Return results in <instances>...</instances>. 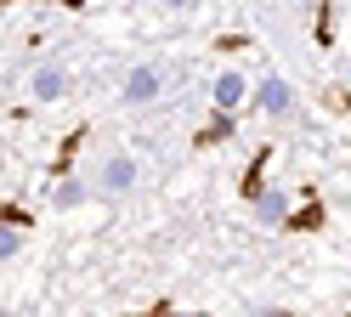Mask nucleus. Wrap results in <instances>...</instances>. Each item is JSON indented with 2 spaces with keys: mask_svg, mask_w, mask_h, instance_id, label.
Here are the masks:
<instances>
[{
  "mask_svg": "<svg viewBox=\"0 0 351 317\" xmlns=\"http://www.w3.org/2000/svg\"><path fill=\"white\" fill-rule=\"evenodd\" d=\"M130 187H136V158L114 153V158L97 170V193H102V198H119V193H130Z\"/></svg>",
  "mask_w": 351,
  "mask_h": 317,
  "instance_id": "1",
  "label": "nucleus"
},
{
  "mask_svg": "<svg viewBox=\"0 0 351 317\" xmlns=\"http://www.w3.org/2000/svg\"><path fill=\"white\" fill-rule=\"evenodd\" d=\"M255 102H261V113H272V119H283V113L295 108V91L283 85L278 74H267V80H261V91H255Z\"/></svg>",
  "mask_w": 351,
  "mask_h": 317,
  "instance_id": "2",
  "label": "nucleus"
},
{
  "mask_svg": "<svg viewBox=\"0 0 351 317\" xmlns=\"http://www.w3.org/2000/svg\"><path fill=\"white\" fill-rule=\"evenodd\" d=\"M159 91H165V74H159V68H136V74H130L125 80V102H153V97H159Z\"/></svg>",
  "mask_w": 351,
  "mask_h": 317,
  "instance_id": "3",
  "label": "nucleus"
},
{
  "mask_svg": "<svg viewBox=\"0 0 351 317\" xmlns=\"http://www.w3.org/2000/svg\"><path fill=\"white\" fill-rule=\"evenodd\" d=\"M267 165H272V148H255V158H250V170H244V187H238V193H244L250 204H255L261 193H267Z\"/></svg>",
  "mask_w": 351,
  "mask_h": 317,
  "instance_id": "4",
  "label": "nucleus"
},
{
  "mask_svg": "<svg viewBox=\"0 0 351 317\" xmlns=\"http://www.w3.org/2000/svg\"><path fill=\"white\" fill-rule=\"evenodd\" d=\"M255 215L272 221V226H283V221H289V193H283V187H267V193L255 198Z\"/></svg>",
  "mask_w": 351,
  "mask_h": 317,
  "instance_id": "5",
  "label": "nucleus"
},
{
  "mask_svg": "<svg viewBox=\"0 0 351 317\" xmlns=\"http://www.w3.org/2000/svg\"><path fill=\"white\" fill-rule=\"evenodd\" d=\"M323 221H328V210H323V198L312 193V198H306V204H300V210H295L289 221H283V226H289V233H317Z\"/></svg>",
  "mask_w": 351,
  "mask_h": 317,
  "instance_id": "6",
  "label": "nucleus"
},
{
  "mask_svg": "<svg viewBox=\"0 0 351 317\" xmlns=\"http://www.w3.org/2000/svg\"><path fill=\"white\" fill-rule=\"evenodd\" d=\"M29 85H34V97H40V102H57L62 91H69V80H62V68H40V74H34Z\"/></svg>",
  "mask_w": 351,
  "mask_h": 317,
  "instance_id": "7",
  "label": "nucleus"
},
{
  "mask_svg": "<svg viewBox=\"0 0 351 317\" xmlns=\"http://www.w3.org/2000/svg\"><path fill=\"white\" fill-rule=\"evenodd\" d=\"M238 102H244V74H221V80H215V108L232 113Z\"/></svg>",
  "mask_w": 351,
  "mask_h": 317,
  "instance_id": "8",
  "label": "nucleus"
},
{
  "mask_svg": "<svg viewBox=\"0 0 351 317\" xmlns=\"http://www.w3.org/2000/svg\"><path fill=\"white\" fill-rule=\"evenodd\" d=\"M232 130H238V119H232V113H215V119H210L199 136H193V142H199V148H215V142H227Z\"/></svg>",
  "mask_w": 351,
  "mask_h": 317,
  "instance_id": "9",
  "label": "nucleus"
},
{
  "mask_svg": "<svg viewBox=\"0 0 351 317\" xmlns=\"http://www.w3.org/2000/svg\"><path fill=\"white\" fill-rule=\"evenodd\" d=\"M85 193H91L85 181H69V176H62L57 193H51V210H74V204H85Z\"/></svg>",
  "mask_w": 351,
  "mask_h": 317,
  "instance_id": "10",
  "label": "nucleus"
},
{
  "mask_svg": "<svg viewBox=\"0 0 351 317\" xmlns=\"http://www.w3.org/2000/svg\"><path fill=\"white\" fill-rule=\"evenodd\" d=\"M0 226H17V233H23V226H34V215H29V210H17V204H6V198H0Z\"/></svg>",
  "mask_w": 351,
  "mask_h": 317,
  "instance_id": "11",
  "label": "nucleus"
},
{
  "mask_svg": "<svg viewBox=\"0 0 351 317\" xmlns=\"http://www.w3.org/2000/svg\"><path fill=\"white\" fill-rule=\"evenodd\" d=\"M17 244H23V233H17V226H0V261H12Z\"/></svg>",
  "mask_w": 351,
  "mask_h": 317,
  "instance_id": "12",
  "label": "nucleus"
},
{
  "mask_svg": "<svg viewBox=\"0 0 351 317\" xmlns=\"http://www.w3.org/2000/svg\"><path fill=\"white\" fill-rule=\"evenodd\" d=\"M147 317H210V312H170V306H153Z\"/></svg>",
  "mask_w": 351,
  "mask_h": 317,
  "instance_id": "13",
  "label": "nucleus"
},
{
  "mask_svg": "<svg viewBox=\"0 0 351 317\" xmlns=\"http://www.w3.org/2000/svg\"><path fill=\"white\" fill-rule=\"evenodd\" d=\"M165 6H193V0H165Z\"/></svg>",
  "mask_w": 351,
  "mask_h": 317,
  "instance_id": "14",
  "label": "nucleus"
},
{
  "mask_svg": "<svg viewBox=\"0 0 351 317\" xmlns=\"http://www.w3.org/2000/svg\"><path fill=\"white\" fill-rule=\"evenodd\" d=\"M62 6H85V0H62Z\"/></svg>",
  "mask_w": 351,
  "mask_h": 317,
  "instance_id": "15",
  "label": "nucleus"
},
{
  "mask_svg": "<svg viewBox=\"0 0 351 317\" xmlns=\"http://www.w3.org/2000/svg\"><path fill=\"white\" fill-rule=\"evenodd\" d=\"M272 317H289V312H272Z\"/></svg>",
  "mask_w": 351,
  "mask_h": 317,
  "instance_id": "16",
  "label": "nucleus"
},
{
  "mask_svg": "<svg viewBox=\"0 0 351 317\" xmlns=\"http://www.w3.org/2000/svg\"><path fill=\"white\" fill-rule=\"evenodd\" d=\"M346 317H351V312H346Z\"/></svg>",
  "mask_w": 351,
  "mask_h": 317,
  "instance_id": "17",
  "label": "nucleus"
}]
</instances>
